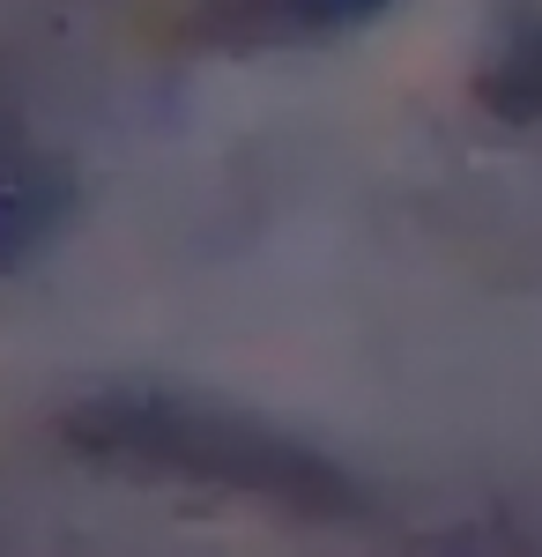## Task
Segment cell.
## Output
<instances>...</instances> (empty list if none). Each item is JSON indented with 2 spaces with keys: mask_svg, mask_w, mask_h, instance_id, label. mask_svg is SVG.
<instances>
[{
  "mask_svg": "<svg viewBox=\"0 0 542 557\" xmlns=\"http://www.w3.org/2000/svg\"><path fill=\"white\" fill-rule=\"evenodd\" d=\"M60 215H67V172H60V164H38V157H23L15 178H8V201H0L8 260H30L45 246V231H60Z\"/></svg>",
  "mask_w": 542,
  "mask_h": 557,
  "instance_id": "4",
  "label": "cell"
},
{
  "mask_svg": "<svg viewBox=\"0 0 542 557\" xmlns=\"http://www.w3.org/2000/svg\"><path fill=\"white\" fill-rule=\"evenodd\" d=\"M394 0H194V38L209 45H297V38H334L386 15Z\"/></svg>",
  "mask_w": 542,
  "mask_h": 557,
  "instance_id": "2",
  "label": "cell"
},
{
  "mask_svg": "<svg viewBox=\"0 0 542 557\" xmlns=\"http://www.w3.org/2000/svg\"><path fill=\"white\" fill-rule=\"evenodd\" d=\"M60 438L126 475H164V483H201L231 498H260L305 520H349L365 506L357 475L328 461L320 446H305L291 431L260 424L246 409H223L201 394H164V386H112L89 394L60 417Z\"/></svg>",
  "mask_w": 542,
  "mask_h": 557,
  "instance_id": "1",
  "label": "cell"
},
{
  "mask_svg": "<svg viewBox=\"0 0 542 557\" xmlns=\"http://www.w3.org/2000/svg\"><path fill=\"white\" fill-rule=\"evenodd\" d=\"M476 97H483V112L505 120V127H535L542 120V15H520L498 38L491 67L476 75Z\"/></svg>",
  "mask_w": 542,
  "mask_h": 557,
  "instance_id": "3",
  "label": "cell"
}]
</instances>
